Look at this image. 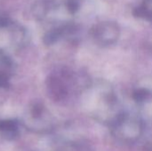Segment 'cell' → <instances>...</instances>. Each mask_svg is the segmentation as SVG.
I'll return each mask as SVG.
<instances>
[{"mask_svg": "<svg viewBox=\"0 0 152 151\" xmlns=\"http://www.w3.org/2000/svg\"><path fill=\"white\" fill-rule=\"evenodd\" d=\"M111 133L120 142L126 143L135 142L143 132V124L135 115L122 111L111 123Z\"/></svg>", "mask_w": 152, "mask_h": 151, "instance_id": "obj_1", "label": "cell"}, {"mask_svg": "<svg viewBox=\"0 0 152 151\" xmlns=\"http://www.w3.org/2000/svg\"><path fill=\"white\" fill-rule=\"evenodd\" d=\"M91 36L96 44L109 47L118 42L120 36V27L113 20L100 21L92 27Z\"/></svg>", "mask_w": 152, "mask_h": 151, "instance_id": "obj_2", "label": "cell"}, {"mask_svg": "<svg viewBox=\"0 0 152 151\" xmlns=\"http://www.w3.org/2000/svg\"><path fill=\"white\" fill-rule=\"evenodd\" d=\"M133 12L136 18L152 22V0H143L134 9Z\"/></svg>", "mask_w": 152, "mask_h": 151, "instance_id": "obj_3", "label": "cell"}, {"mask_svg": "<svg viewBox=\"0 0 152 151\" xmlns=\"http://www.w3.org/2000/svg\"><path fill=\"white\" fill-rule=\"evenodd\" d=\"M86 4V0H66L65 1L66 9L71 14H77L80 12Z\"/></svg>", "mask_w": 152, "mask_h": 151, "instance_id": "obj_4", "label": "cell"}, {"mask_svg": "<svg viewBox=\"0 0 152 151\" xmlns=\"http://www.w3.org/2000/svg\"><path fill=\"white\" fill-rule=\"evenodd\" d=\"M133 98L138 103L146 102V101H149L150 100H151L152 93L146 88H140L134 92Z\"/></svg>", "mask_w": 152, "mask_h": 151, "instance_id": "obj_5", "label": "cell"}, {"mask_svg": "<svg viewBox=\"0 0 152 151\" xmlns=\"http://www.w3.org/2000/svg\"><path fill=\"white\" fill-rule=\"evenodd\" d=\"M149 151H152V148H151V150H149Z\"/></svg>", "mask_w": 152, "mask_h": 151, "instance_id": "obj_6", "label": "cell"}]
</instances>
